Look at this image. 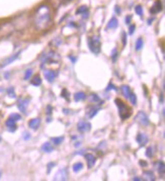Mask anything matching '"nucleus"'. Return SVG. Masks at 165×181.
Segmentation results:
<instances>
[{"instance_id": "obj_7", "label": "nucleus", "mask_w": 165, "mask_h": 181, "mask_svg": "<svg viewBox=\"0 0 165 181\" xmlns=\"http://www.w3.org/2000/svg\"><path fill=\"white\" fill-rule=\"evenodd\" d=\"M44 75H45V78L48 80V82L52 83L57 77V72L53 71V70H47V71L44 72Z\"/></svg>"}, {"instance_id": "obj_37", "label": "nucleus", "mask_w": 165, "mask_h": 181, "mask_svg": "<svg viewBox=\"0 0 165 181\" xmlns=\"http://www.w3.org/2000/svg\"><path fill=\"white\" fill-rule=\"evenodd\" d=\"M23 139L27 141V140H29L31 139V134H28L27 132H24L23 133Z\"/></svg>"}, {"instance_id": "obj_30", "label": "nucleus", "mask_w": 165, "mask_h": 181, "mask_svg": "<svg viewBox=\"0 0 165 181\" xmlns=\"http://www.w3.org/2000/svg\"><path fill=\"white\" fill-rule=\"evenodd\" d=\"M32 74H33V70L32 69H27L26 73H24V80H28L31 78V76H32Z\"/></svg>"}, {"instance_id": "obj_20", "label": "nucleus", "mask_w": 165, "mask_h": 181, "mask_svg": "<svg viewBox=\"0 0 165 181\" xmlns=\"http://www.w3.org/2000/svg\"><path fill=\"white\" fill-rule=\"evenodd\" d=\"M31 83L33 85V86H40L41 84H42V79H41L40 76H34V77L32 79V81H31Z\"/></svg>"}, {"instance_id": "obj_29", "label": "nucleus", "mask_w": 165, "mask_h": 181, "mask_svg": "<svg viewBox=\"0 0 165 181\" xmlns=\"http://www.w3.org/2000/svg\"><path fill=\"white\" fill-rule=\"evenodd\" d=\"M88 10V8L86 6H81L80 8H78L77 9V11H76V14H84V13H86V11Z\"/></svg>"}, {"instance_id": "obj_9", "label": "nucleus", "mask_w": 165, "mask_h": 181, "mask_svg": "<svg viewBox=\"0 0 165 181\" xmlns=\"http://www.w3.org/2000/svg\"><path fill=\"white\" fill-rule=\"evenodd\" d=\"M20 52H17L16 54H14L13 56H11V57H9V58H7L6 60H4L3 62H2V64H1V67L3 68V67H5V66H7V65L11 64L12 62H14L16 59L18 58V56H19Z\"/></svg>"}, {"instance_id": "obj_43", "label": "nucleus", "mask_w": 165, "mask_h": 181, "mask_svg": "<svg viewBox=\"0 0 165 181\" xmlns=\"http://www.w3.org/2000/svg\"><path fill=\"white\" fill-rule=\"evenodd\" d=\"M116 12H117V13H121V9H119V6H116Z\"/></svg>"}, {"instance_id": "obj_40", "label": "nucleus", "mask_w": 165, "mask_h": 181, "mask_svg": "<svg viewBox=\"0 0 165 181\" xmlns=\"http://www.w3.org/2000/svg\"><path fill=\"white\" fill-rule=\"evenodd\" d=\"M139 164H140V166H141V167H147V165H148V164H147L146 162L142 161V160L139 162Z\"/></svg>"}, {"instance_id": "obj_2", "label": "nucleus", "mask_w": 165, "mask_h": 181, "mask_svg": "<svg viewBox=\"0 0 165 181\" xmlns=\"http://www.w3.org/2000/svg\"><path fill=\"white\" fill-rule=\"evenodd\" d=\"M114 102H116L118 108H119V117H121V118H122L123 120L130 117V114H131V113H130V110H129V108L127 107V105H126L121 99H116Z\"/></svg>"}, {"instance_id": "obj_47", "label": "nucleus", "mask_w": 165, "mask_h": 181, "mask_svg": "<svg viewBox=\"0 0 165 181\" xmlns=\"http://www.w3.org/2000/svg\"><path fill=\"white\" fill-rule=\"evenodd\" d=\"M0 176H1V172H0Z\"/></svg>"}, {"instance_id": "obj_45", "label": "nucleus", "mask_w": 165, "mask_h": 181, "mask_svg": "<svg viewBox=\"0 0 165 181\" xmlns=\"http://www.w3.org/2000/svg\"><path fill=\"white\" fill-rule=\"evenodd\" d=\"M133 180H143V179H141V178H138V177H134V178H133Z\"/></svg>"}, {"instance_id": "obj_31", "label": "nucleus", "mask_w": 165, "mask_h": 181, "mask_svg": "<svg viewBox=\"0 0 165 181\" xmlns=\"http://www.w3.org/2000/svg\"><path fill=\"white\" fill-rule=\"evenodd\" d=\"M7 93H8L9 97H12V98H15V97H16V96H15V92H14L13 87H10V88H8Z\"/></svg>"}, {"instance_id": "obj_14", "label": "nucleus", "mask_w": 165, "mask_h": 181, "mask_svg": "<svg viewBox=\"0 0 165 181\" xmlns=\"http://www.w3.org/2000/svg\"><path fill=\"white\" fill-rule=\"evenodd\" d=\"M41 150H42V152H44V153H51V152L54 150V147L50 144V143H45V144L42 145Z\"/></svg>"}, {"instance_id": "obj_19", "label": "nucleus", "mask_w": 165, "mask_h": 181, "mask_svg": "<svg viewBox=\"0 0 165 181\" xmlns=\"http://www.w3.org/2000/svg\"><path fill=\"white\" fill-rule=\"evenodd\" d=\"M158 172H159V175H161V176L163 177L164 172H165V165H164V162H163V161H159V163H158Z\"/></svg>"}, {"instance_id": "obj_13", "label": "nucleus", "mask_w": 165, "mask_h": 181, "mask_svg": "<svg viewBox=\"0 0 165 181\" xmlns=\"http://www.w3.org/2000/svg\"><path fill=\"white\" fill-rule=\"evenodd\" d=\"M40 124H41L40 118H33L32 120H29V123H28V127L33 129H37L39 127H40Z\"/></svg>"}, {"instance_id": "obj_22", "label": "nucleus", "mask_w": 165, "mask_h": 181, "mask_svg": "<svg viewBox=\"0 0 165 181\" xmlns=\"http://www.w3.org/2000/svg\"><path fill=\"white\" fill-rule=\"evenodd\" d=\"M144 175H145L146 179L147 180H152L154 181L156 178H155V176H154V174H153V172H151V171H145L144 172Z\"/></svg>"}, {"instance_id": "obj_16", "label": "nucleus", "mask_w": 165, "mask_h": 181, "mask_svg": "<svg viewBox=\"0 0 165 181\" xmlns=\"http://www.w3.org/2000/svg\"><path fill=\"white\" fill-rule=\"evenodd\" d=\"M85 98H86V94L84 92H82V91H79V92H77V93L74 94V100H75L76 102L82 101V100H84Z\"/></svg>"}, {"instance_id": "obj_39", "label": "nucleus", "mask_w": 165, "mask_h": 181, "mask_svg": "<svg viewBox=\"0 0 165 181\" xmlns=\"http://www.w3.org/2000/svg\"><path fill=\"white\" fill-rule=\"evenodd\" d=\"M53 166H55V163H49V164H48V173H50L51 168H52Z\"/></svg>"}, {"instance_id": "obj_28", "label": "nucleus", "mask_w": 165, "mask_h": 181, "mask_svg": "<svg viewBox=\"0 0 165 181\" xmlns=\"http://www.w3.org/2000/svg\"><path fill=\"white\" fill-rule=\"evenodd\" d=\"M135 12L137 13L138 15H140V16H142L143 15V7L141 5H137L135 7Z\"/></svg>"}, {"instance_id": "obj_8", "label": "nucleus", "mask_w": 165, "mask_h": 181, "mask_svg": "<svg viewBox=\"0 0 165 181\" xmlns=\"http://www.w3.org/2000/svg\"><path fill=\"white\" fill-rule=\"evenodd\" d=\"M28 103H29V99H28V98H26V99H20L19 102H18V105H17V106H18V109H19L21 112L26 113Z\"/></svg>"}, {"instance_id": "obj_10", "label": "nucleus", "mask_w": 165, "mask_h": 181, "mask_svg": "<svg viewBox=\"0 0 165 181\" xmlns=\"http://www.w3.org/2000/svg\"><path fill=\"white\" fill-rule=\"evenodd\" d=\"M85 159L87 162V165H88V168H92L96 162V158L92 155V154H86Z\"/></svg>"}, {"instance_id": "obj_34", "label": "nucleus", "mask_w": 165, "mask_h": 181, "mask_svg": "<svg viewBox=\"0 0 165 181\" xmlns=\"http://www.w3.org/2000/svg\"><path fill=\"white\" fill-rule=\"evenodd\" d=\"M90 98H91V100H92L93 102H99V101H100V99H99V97L97 96L96 94H92V95H91V97H90Z\"/></svg>"}, {"instance_id": "obj_27", "label": "nucleus", "mask_w": 165, "mask_h": 181, "mask_svg": "<svg viewBox=\"0 0 165 181\" xmlns=\"http://www.w3.org/2000/svg\"><path fill=\"white\" fill-rule=\"evenodd\" d=\"M129 99H130V101H131V103H132L133 105H136V104H137V96H136V94L131 93L130 96H129Z\"/></svg>"}, {"instance_id": "obj_3", "label": "nucleus", "mask_w": 165, "mask_h": 181, "mask_svg": "<svg viewBox=\"0 0 165 181\" xmlns=\"http://www.w3.org/2000/svg\"><path fill=\"white\" fill-rule=\"evenodd\" d=\"M88 47L90 49V51L97 55L100 52V39L98 37H92L88 39Z\"/></svg>"}, {"instance_id": "obj_35", "label": "nucleus", "mask_w": 165, "mask_h": 181, "mask_svg": "<svg viewBox=\"0 0 165 181\" xmlns=\"http://www.w3.org/2000/svg\"><path fill=\"white\" fill-rule=\"evenodd\" d=\"M135 29H136V26H135V24L130 26V28H129V33H130V34H133V33H134V32H135Z\"/></svg>"}, {"instance_id": "obj_24", "label": "nucleus", "mask_w": 165, "mask_h": 181, "mask_svg": "<svg viewBox=\"0 0 165 181\" xmlns=\"http://www.w3.org/2000/svg\"><path fill=\"white\" fill-rule=\"evenodd\" d=\"M63 141H64V137L63 136L57 137V138H53V139H52V142H53L54 145H56V146H59Z\"/></svg>"}, {"instance_id": "obj_25", "label": "nucleus", "mask_w": 165, "mask_h": 181, "mask_svg": "<svg viewBox=\"0 0 165 181\" xmlns=\"http://www.w3.org/2000/svg\"><path fill=\"white\" fill-rule=\"evenodd\" d=\"M144 46V43H143V39L142 38H139L136 42V51H140Z\"/></svg>"}, {"instance_id": "obj_44", "label": "nucleus", "mask_w": 165, "mask_h": 181, "mask_svg": "<svg viewBox=\"0 0 165 181\" xmlns=\"http://www.w3.org/2000/svg\"><path fill=\"white\" fill-rule=\"evenodd\" d=\"M162 102H163V94L160 95V103H162Z\"/></svg>"}, {"instance_id": "obj_33", "label": "nucleus", "mask_w": 165, "mask_h": 181, "mask_svg": "<svg viewBox=\"0 0 165 181\" xmlns=\"http://www.w3.org/2000/svg\"><path fill=\"white\" fill-rule=\"evenodd\" d=\"M146 156L148 158H151L152 156H153V149H152L151 147H149L148 149L146 150Z\"/></svg>"}, {"instance_id": "obj_4", "label": "nucleus", "mask_w": 165, "mask_h": 181, "mask_svg": "<svg viewBox=\"0 0 165 181\" xmlns=\"http://www.w3.org/2000/svg\"><path fill=\"white\" fill-rule=\"evenodd\" d=\"M136 120H137L140 124L144 125V127L149 125V123H150V120H149V118L147 117V114L144 113L143 111H139L138 114L136 115Z\"/></svg>"}, {"instance_id": "obj_41", "label": "nucleus", "mask_w": 165, "mask_h": 181, "mask_svg": "<svg viewBox=\"0 0 165 181\" xmlns=\"http://www.w3.org/2000/svg\"><path fill=\"white\" fill-rule=\"evenodd\" d=\"M131 19H132V17L129 15L128 17H126V23H128V24H130V22H131Z\"/></svg>"}, {"instance_id": "obj_38", "label": "nucleus", "mask_w": 165, "mask_h": 181, "mask_svg": "<svg viewBox=\"0 0 165 181\" xmlns=\"http://www.w3.org/2000/svg\"><path fill=\"white\" fill-rule=\"evenodd\" d=\"M127 44V33L123 32V46H126Z\"/></svg>"}, {"instance_id": "obj_17", "label": "nucleus", "mask_w": 165, "mask_h": 181, "mask_svg": "<svg viewBox=\"0 0 165 181\" xmlns=\"http://www.w3.org/2000/svg\"><path fill=\"white\" fill-rule=\"evenodd\" d=\"M119 26V21L116 17H112L111 20L108 21L107 23V28H111V29H113V28H117Z\"/></svg>"}, {"instance_id": "obj_18", "label": "nucleus", "mask_w": 165, "mask_h": 181, "mask_svg": "<svg viewBox=\"0 0 165 181\" xmlns=\"http://www.w3.org/2000/svg\"><path fill=\"white\" fill-rule=\"evenodd\" d=\"M121 91H122L123 95H124L126 98H129L130 94L132 93V92H131V89H130V87H129V86H127V85H123V86L121 87Z\"/></svg>"}, {"instance_id": "obj_32", "label": "nucleus", "mask_w": 165, "mask_h": 181, "mask_svg": "<svg viewBox=\"0 0 165 181\" xmlns=\"http://www.w3.org/2000/svg\"><path fill=\"white\" fill-rule=\"evenodd\" d=\"M9 118H11V119H13L15 122H17V120H20L21 117H20L19 114H17V113H13V114H11V115L9 117Z\"/></svg>"}, {"instance_id": "obj_6", "label": "nucleus", "mask_w": 165, "mask_h": 181, "mask_svg": "<svg viewBox=\"0 0 165 181\" xmlns=\"http://www.w3.org/2000/svg\"><path fill=\"white\" fill-rule=\"evenodd\" d=\"M77 129L79 132L82 133H86V132H89L91 129V124L88 123V122H79L77 124Z\"/></svg>"}, {"instance_id": "obj_26", "label": "nucleus", "mask_w": 165, "mask_h": 181, "mask_svg": "<svg viewBox=\"0 0 165 181\" xmlns=\"http://www.w3.org/2000/svg\"><path fill=\"white\" fill-rule=\"evenodd\" d=\"M118 56H119V53L117 51V49H113L112 51V54H111V58H112V62H116V61H117Z\"/></svg>"}, {"instance_id": "obj_46", "label": "nucleus", "mask_w": 165, "mask_h": 181, "mask_svg": "<svg viewBox=\"0 0 165 181\" xmlns=\"http://www.w3.org/2000/svg\"><path fill=\"white\" fill-rule=\"evenodd\" d=\"M69 59H71V60H72V62H73V63H75V60H76V59L72 58V57H71V56H69Z\"/></svg>"}, {"instance_id": "obj_1", "label": "nucleus", "mask_w": 165, "mask_h": 181, "mask_svg": "<svg viewBox=\"0 0 165 181\" xmlns=\"http://www.w3.org/2000/svg\"><path fill=\"white\" fill-rule=\"evenodd\" d=\"M51 20V15H50V9L47 5H41L34 14L33 18V23L39 31L45 29L47 26H49Z\"/></svg>"}, {"instance_id": "obj_21", "label": "nucleus", "mask_w": 165, "mask_h": 181, "mask_svg": "<svg viewBox=\"0 0 165 181\" xmlns=\"http://www.w3.org/2000/svg\"><path fill=\"white\" fill-rule=\"evenodd\" d=\"M99 110V108H96V107H91L90 109H89V111L87 112V117H89V118H92V117H94V115L97 113V111Z\"/></svg>"}, {"instance_id": "obj_23", "label": "nucleus", "mask_w": 165, "mask_h": 181, "mask_svg": "<svg viewBox=\"0 0 165 181\" xmlns=\"http://www.w3.org/2000/svg\"><path fill=\"white\" fill-rule=\"evenodd\" d=\"M73 171L74 172H78V171H80L81 169H83V164L81 163V162H77V163H75L74 165H73Z\"/></svg>"}, {"instance_id": "obj_36", "label": "nucleus", "mask_w": 165, "mask_h": 181, "mask_svg": "<svg viewBox=\"0 0 165 181\" xmlns=\"http://www.w3.org/2000/svg\"><path fill=\"white\" fill-rule=\"evenodd\" d=\"M111 89H113V90H118V89H117V87H116V86H114V85L112 84V83H111V84H108V86H107V88H106V90L108 91V90H111Z\"/></svg>"}, {"instance_id": "obj_15", "label": "nucleus", "mask_w": 165, "mask_h": 181, "mask_svg": "<svg viewBox=\"0 0 165 181\" xmlns=\"http://www.w3.org/2000/svg\"><path fill=\"white\" fill-rule=\"evenodd\" d=\"M15 120H13V119H11V118H8L6 120V123H5V124H6V127L9 129V130L10 132H14L15 129H16V124H15Z\"/></svg>"}, {"instance_id": "obj_12", "label": "nucleus", "mask_w": 165, "mask_h": 181, "mask_svg": "<svg viewBox=\"0 0 165 181\" xmlns=\"http://www.w3.org/2000/svg\"><path fill=\"white\" fill-rule=\"evenodd\" d=\"M136 140H137V142L139 143L140 146H145L146 144L148 143V137L146 136L145 134H139Z\"/></svg>"}, {"instance_id": "obj_48", "label": "nucleus", "mask_w": 165, "mask_h": 181, "mask_svg": "<svg viewBox=\"0 0 165 181\" xmlns=\"http://www.w3.org/2000/svg\"><path fill=\"white\" fill-rule=\"evenodd\" d=\"M0 140H1V139H0Z\"/></svg>"}, {"instance_id": "obj_11", "label": "nucleus", "mask_w": 165, "mask_h": 181, "mask_svg": "<svg viewBox=\"0 0 165 181\" xmlns=\"http://www.w3.org/2000/svg\"><path fill=\"white\" fill-rule=\"evenodd\" d=\"M161 10H162V3H161L160 0H157V1L154 3V5L152 6L150 12H151L152 14H155V13L159 12V11H161Z\"/></svg>"}, {"instance_id": "obj_42", "label": "nucleus", "mask_w": 165, "mask_h": 181, "mask_svg": "<svg viewBox=\"0 0 165 181\" xmlns=\"http://www.w3.org/2000/svg\"><path fill=\"white\" fill-rule=\"evenodd\" d=\"M47 108H48V112H47V113H48V114H51V111H52V107H51V106H48Z\"/></svg>"}, {"instance_id": "obj_5", "label": "nucleus", "mask_w": 165, "mask_h": 181, "mask_svg": "<svg viewBox=\"0 0 165 181\" xmlns=\"http://www.w3.org/2000/svg\"><path fill=\"white\" fill-rule=\"evenodd\" d=\"M68 179V169L63 168L60 169L59 171L57 172V174L55 175V178L54 180H67Z\"/></svg>"}]
</instances>
